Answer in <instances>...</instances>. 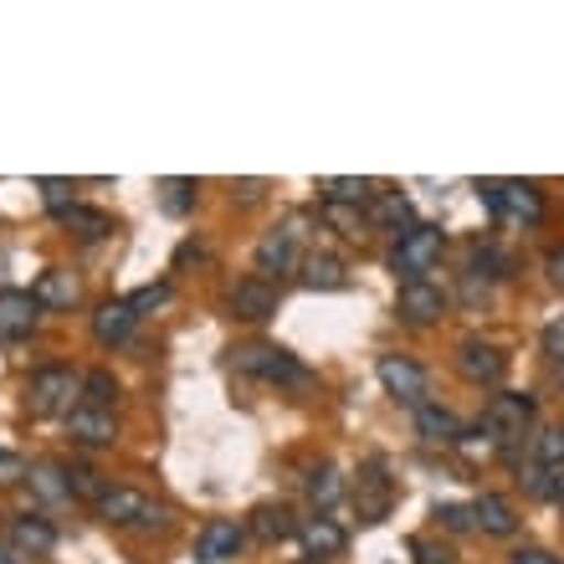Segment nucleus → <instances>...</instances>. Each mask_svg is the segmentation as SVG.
<instances>
[{"label": "nucleus", "instance_id": "nucleus-28", "mask_svg": "<svg viewBox=\"0 0 564 564\" xmlns=\"http://www.w3.org/2000/svg\"><path fill=\"white\" fill-rule=\"evenodd\" d=\"M113 395H119V380L108 370H88L83 375V401L77 405H98V411H113Z\"/></svg>", "mask_w": 564, "mask_h": 564}, {"label": "nucleus", "instance_id": "nucleus-9", "mask_svg": "<svg viewBox=\"0 0 564 564\" xmlns=\"http://www.w3.org/2000/svg\"><path fill=\"white\" fill-rule=\"evenodd\" d=\"M241 544H247V523L210 519L206 529H200V539H195V560L200 564H226V560H237Z\"/></svg>", "mask_w": 564, "mask_h": 564}, {"label": "nucleus", "instance_id": "nucleus-26", "mask_svg": "<svg viewBox=\"0 0 564 564\" xmlns=\"http://www.w3.org/2000/svg\"><path fill=\"white\" fill-rule=\"evenodd\" d=\"M308 498L318 508H334L344 498V477H339V467H328V462H318L308 473Z\"/></svg>", "mask_w": 564, "mask_h": 564}, {"label": "nucleus", "instance_id": "nucleus-20", "mask_svg": "<svg viewBox=\"0 0 564 564\" xmlns=\"http://www.w3.org/2000/svg\"><path fill=\"white\" fill-rule=\"evenodd\" d=\"M247 529H252V534L262 539V544H282V539H293V534H297L293 508H288V503H262V508L252 513V519H247Z\"/></svg>", "mask_w": 564, "mask_h": 564}, {"label": "nucleus", "instance_id": "nucleus-1", "mask_svg": "<svg viewBox=\"0 0 564 564\" xmlns=\"http://www.w3.org/2000/svg\"><path fill=\"white\" fill-rule=\"evenodd\" d=\"M73 395H83V375L67 370V365H42V370H31L26 380V411L36 421H52V416H73L77 405Z\"/></svg>", "mask_w": 564, "mask_h": 564}, {"label": "nucleus", "instance_id": "nucleus-8", "mask_svg": "<svg viewBox=\"0 0 564 564\" xmlns=\"http://www.w3.org/2000/svg\"><path fill=\"white\" fill-rule=\"evenodd\" d=\"M457 370L473 380V386H503L508 375V355L503 349H492L482 339H462L457 344Z\"/></svg>", "mask_w": 564, "mask_h": 564}, {"label": "nucleus", "instance_id": "nucleus-16", "mask_svg": "<svg viewBox=\"0 0 564 564\" xmlns=\"http://www.w3.org/2000/svg\"><path fill=\"white\" fill-rule=\"evenodd\" d=\"M139 324V313L129 308V297H108L104 308L93 313V339L98 344H123L129 334H134Z\"/></svg>", "mask_w": 564, "mask_h": 564}, {"label": "nucleus", "instance_id": "nucleus-15", "mask_svg": "<svg viewBox=\"0 0 564 564\" xmlns=\"http://www.w3.org/2000/svg\"><path fill=\"white\" fill-rule=\"evenodd\" d=\"M67 436H73L77 446H113L119 442V421H113V411L77 405L73 416H67Z\"/></svg>", "mask_w": 564, "mask_h": 564}, {"label": "nucleus", "instance_id": "nucleus-41", "mask_svg": "<svg viewBox=\"0 0 564 564\" xmlns=\"http://www.w3.org/2000/svg\"><path fill=\"white\" fill-rule=\"evenodd\" d=\"M554 503L564 508V473H554Z\"/></svg>", "mask_w": 564, "mask_h": 564}, {"label": "nucleus", "instance_id": "nucleus-10", "mask_svg": "<svg viewBox=\"0 0 564 564\" xmlns=\"http://www.w3.org/2000/svg\"><path fill=\"white\" fill-rule=\"evenodd\" d=\"M395 313H401L405 324H416V328H426V324H436L446 313V293L436 288V282H401V297H395Z\"/></svg>", "mask_w": 564, "mask_h": 564}, {"label": "nucleus", "instance_id": "nucleus-40", "mask_svg": "<svg viewBox=\"0 0 564 564\" xmlns=\"http://www.w3.org/2000/svg\"><path fill=\"white\" fill-rule=\"evenodd\" d=\"M550 278H554V282H560V288H564V247H560V252L550 257Z\"/></svg>", "mask_w": 564, "mask_h": 564}, {"label": "nucleus", "instance_id": "nucleus-30", "mask_svg": "<svg viewBox=\"0 0 564 564\" xmlns=\"http://www.w3.org/2000/svg\"><path fill=\"white\" fill-rule=\"evenodd\" d=\"M534 462L539 467H554V473H564V426H550L534 436Z\"/></svg>", "mask_w": 564, "mask_h": 564}, {"label": "nucleus", "instance_id": "nucleus-31", "mask_svg": "<svg viewBox=\"0 0 564 564\" xmlns=\"http://www.w3.org/2000/svg\"><path fill=\"white\" fill-rule=\"evenodd\" d=\"M160 206L170 210V216H185V210L195 206V180H164V185H160Z\"/></svg>", "mask_w": 564, "mask_h": 564}, {"label": "nucleus", "instance_id": "nucleus-35", "mask_svg": "<svg viewBox=\"0 0 564 564\" xmlns=\"http://www.w3.org/2000/svg\"><path fill=\"white\" fill-rule=\"evenodd\" d=\"M539 344H544V355H550L554 365H564V318H550L544 334H539Z\"/></svg>", "mask_w": 564, "mask_h": 564}, {"label": "nucleus", "instance_id": "nucleus-33", "mask_svg": "<svg viewBox=\"0 0 564 564\" xmlns=\"http://www.w3.org/2000/svg\"><path fill=\"white\" fill-rule=\"evenodd\" d=\"M467 278H508V257L492 252V247H477L473 252V272Z\"/></svg>", "mask_w": 564, "mask_h": 564}, {"label": "nucleus", "instance_id": "nucleus-32", "mask_svg": "<svg viewBox=\"0 0 564 564\" xmlns=\"http://www.w3.org/2000/svg\"><path fill=\"white\" fill-rule=\"evenodd\" d=\"M67 492H73V498H93V503H98V498L108 492V482H104V473H93V467H67Z\"/></svg>", "mask_w": 564, "mask_h": 564}, {"label": "nucleus", "instance_id": "nucleus-2", "mask_svg": "<svg viewBox=\"0 0 564 564\" xmlns=\"http://www.w3.org/2000/svg\"><path fill=\"white\" fill-rule=\"evenodd\" d=\"M231 365H237L241 375L272 380V386H308L313 380L308 365L297 355H288V349H278V344H241V349H231Z\"/></svg>", "mask_w": 564, "mask_h": 564}, {"label": "nucleus", "instance_id": "nucleus-27", "mask_svg": "<svg viewBox=\"0 0 564 564\" xmlns=\"http://www.w3.org/2000/svg\"><path fill=\"white\" fill-rule=\"evenodd\" d=\"M370 206H375V221H380V226H395V231H401V226H405V231L416 226V221H411V200H405V195H395V191H380Z\"/></svg>", "mask_w": 564, "mask_h": 564}, {"label": "nucleus", "instance_id": "nucleus-25", "mask_svg": "<svg viewBox=\"0 0 564 564\" xmlns=\"http://www.w3.org/2000/svg\"><path fill=\"white\" fill-rule=\"evenodd\" d=\"M62 221L73 226V231H77V237H83V241H104L108 231H113V221H108L104 210L77 206V200H73V206H67V210H62Z\"/></svg>", "mask_w": 564, "mask_h": 564}, {"label": "nucleus", "instance_id": "nucleus-24", "mask_svg": "<svg viewBox=\"0 0 564 564\" xmlns=\"http://www.w3.org/2000/svg\"><path fill=\"white\" fill-rule=\"evenodd\" d=\"M303 544H308V554H318V560H328V554H339L344 550V529L334 519H308L303 529Z\"/></svg>", "mask_w": 564, "mask_h": 564}, {"label": "nucleus", "instance_id": "nucleus-5", "mask_svg": "<svg viewBox=\"0 0 564 564\" xmlns=\"http://www.w3.org/2000/svg\"><path fill=\"white\" fill-rule=\"evenodd\" d=\"M98 519L108 529H164V503H154L134 488H108L98 498Z\"/></svg>", "mask_w": 564, "mask_h": 564}, {"label": "nucleus", "instance_id": "nucleus-4", "mask_svg": "<svg viewBox=\"0 0 564 564\" xmlns=\"http://www.w3.org/2000/svg\"><path fill=\"white\" fill-rule=\"evenodd\" d=\"M482 200H488V210L503 216V221H519V226L544 221V191H539L534 180H488V185H482Z\"/></svg>", "mask_w": 564, "mask_h": 564}, {"label": "nucleus", "instance_id": "nucleus-22", "mask_svg": "<svg viewBox=\"0 0 564 564\" xmlns=\"http://www.w3.org/2000/svg\"><path fill=\"white\" fill-rule=\"evenodd\" d=\"M11 544L21 554H52L57 550V529H52L46 519H36V513H26V519L11 523Z\"/></svg>", "mask_w": 564, "mask_h": 564}, {"label": "nucleus", "instance_id": "nucleus-12", "mask_svg": "<svg viewBox=\"0 0 564 564\" xmlns=\"http://www.w3.org/2000/svg\"><path fill=\"white\" fill-rule=\"evenodd\" d=\"M226 303H231V313L247 318V324H268L272 313H278V288H272L268 278H241Z\"/></svg>", "mask_w": 564, "mask_h": 564}, {"label": "nucleus", "instance_id": "nucleus-7", "mask_svg": "<svg viewBox=\"0 0 564 564\" xmlns=\"http://www.w3.org/2000/svg\"><path fill=\"white\" fill-rule=\"evenodd\" d=\"M380 386L401 405H416L421 411V405H426V390H431V375L405 355H380Z\"/></svg>", "mask_w": 564, "mask_h": 564}, {"label": "nucleus", "instance_id": "nucleus-29", "mask_svg": "<svg viewBox=\"0 0 564 564\" xmlns=\"http://www.w3.org/2000/svg\"><path fill=\"white\" fill-rule=\"evenodd\" d=\"M31 488L42 492V498H52V503H57V498H73V492H67V467H52V462H36V467H31Z\"/></svg>", "mask_w": 564, "mask_h": 564}, {"label": "nucleus", "instance_id": "nucleus-37", "mask_svg": "<svg viewBox=\"0 0 564 564\" xmlns=\"http://www.w3.org/2000/svg\"><path fill=\"white\" fill-rule=\"evenodd\" d=\"M21 477H26V462L15 452H0V482H21Z\"/></svg>", "mask_w": 564, "mask_h": 564}, {"label": "nucleus", "instance_id": "nucleus-3", "mask_svg": "<svg viewBox=\"0 0 564 564\" xmlns=\"http://www.w3.org/2000/svg\"><path fill=\"white\" fill-rule=\"evenodd\" d=\"M442 247H446L442 226L416 221L411 231H401V241H395V252H390V272H395L401 282H421L436 262H442Z\"/></svg>", "mask_w": 564, "mask_h": 564}, {"label": "nucleus", "instance_id": "nucleus-34", "mask_svg": "<svg viewBox=\"0 0 564 564\" xmlns=\"http://www.w3.org/2000/svg\"><path fill=\"white\" fill-rule=\"evenodd\" d=\"M164 303H170V282H149V288H139V293L129 297V308H134L139 318H144L149 308H164Z\"/></svg>", "mask_w": 564, "mask_h": 564}, {"label": "nucleus", "instance_id": "nucleus-19", "mask_svg": "<svg viewBox=\"0 0 564 564\" xmlns=\"http://www.w3.org/2000/svg\"><path fill=\"white\" fill-rule=\"evenodd\" d=\"M416 431L426 436V442H442V446H452V442L467 436V426L457 421V411H446V405H436V401H426L416 411Z\"/></svg>", "mask_w": 564, "mask_h": 564}, {"label": "nucleus", "instance_id": "nucleus-23", "mask_svg": "<svg viewBox=\"0 0 564 564\" xmlns=\"http://www.w3.org/2000/svg\"><path fill=\"white\" fill-rule=\"evenodd\" d=\"M303 282H308L313 293H339L349 278H344V262H339V257L308 252V257H303Z\"/></svg>", "mask_w": 564, "mask_h": 564}, {"label": "nucleus", "instance_id": "nucleus-11", "mask_svg": "<svg viewBox=\"0 0 564 564\" xmlns=\"http://www.w3.org/2000/svg\"><path fill=\"white\" fill-rule=\"evenodd\" d=\"M297 221H282V226H272L268 237L257 241V272H293V268H303V257H297Z\"/></svg>", "mask_w": 564, "mask_h": 564}, {"label": "nucleus", "instance_id": "nucleus-21", "mask_svg": "<svg viewBox=\"0 0 564 564\" xmlns=\"http://www.w3.org/2000/svg\"><path fill=\"white\" fill-rule=\"evenodd\" d=\"M31 293H36V303H42V308H73V303H77V278L67 268H46L42 278H36V288H31Z\"/></svg>", "mask_w": 564, "mask_h": 564}, {"label": "nucleus", "instance_id": "nucleus-6", "mask_svg": "<svg viewBox=\"0 0 564 564\" xmlns=\"http://www.w3.org/2000/svg\"><path fill=\"white\" fill-rule=\"evenodd\" d=\"M534 421V395H523V390H503V395H492L477 431L488 436L492 446H508L513 436H523V426Z\"/></svg>", "mask_w": 564, "mask_h": 564}, {"label": "nucleus", "instance_id": "nucleus-36", "mask_svg": "<svg viewBox=\"0 0 564 564\" xmlns=\"http://www.w3.org/2000/svg\"><path fill=\"white\" fill-rule=\"evenodd\" d=\"M436 523H446V529H473V508H462V503H436Z\"/></svg>", "mask_w": 564, "mask_h": 564}, {"label": "nucleus", "instance_id": "nucleus-14", "mask_svg": "<svg viewBox=\"0 0 564 564\" xmlns=\"http://www.w3.org/2000/svg\"><path fill=\"white\" fill-rule=\"evenodd\" d=\"M390 503H395V482H390L386 473H380V462H370L365 473H359L355 482V508L365 523H380L390 513Z\"/></svg>", "mask_w": 564, "mask_h": 564}, {"label": "nucleus", "instance_id": "nucleus-13", "mask_svg": "<svg viewBox=\"0 0 564 564\" xmlns=\"http://www.w3.org/2000/svg\"><path fill=\"white\" fill-rule=\"evenodd\" d=\"M36 324H42V303H36V293L6 288V293H0V339H31V328Z\"/></svg>", "mask_w": 564, "mask_h": 564}, {"label": "nucleus", "instance_id": "nucleus-18", "mask_svg": "<svg viewBox=\"0 0 564 564\" xmlns=\"http://www.w3.org/2000/svg\"><path fill=\"white\" fill-rule=\"evenodd\" d=\"M318 195H324V206H349V210H359V206H370L375 195V180H365V175H328V180H318Z\"/></svg>", "mask_w": 564, "mask_h": 564}, {"label": "nucleus", "instance_id": "nucleus-38", "mask_svg": "<svg viewBox=\"0 0 564 564\" xmlns=\"http://www.w3.org/2000/svg\"><path fill=\"white\" fill-rule=\"evenodd\" d=\"M411 554H421V564H446V560H452L446 550H431L426 539H411Z\"/></svg>", "mask_w": 564, "mask_h": 564}, {"label": "nucleus", "instance_id": "nucleus-42", "mask_svg": "<svg viewBox=\"0 0 564 564\" xmlns=\"http://www.w3.org/2000/svg\"><path fill=\"white\" fill-rule=\"evenodd\" d=\"M0 564H21V560H15V550H6V544H0Z\"/></svg>", "mask_w": 564, "mask_h": 564}, {"label": "nucleus", "instance_id": "nucleus-39", "mask_svg": "<svg viewBox=\"0 0 564 564\" xmlns=\"http://www.w3.org/2000/svg\"><path fill=\"white\" fill-rule=\"evenodd\" d=\"M513 564H564L560 554H550V550H519L513 554Z\"/></svg>", "mask_w": 564, "mask_h": 564}, {"label": "nucleus", "instance_id": "nucleus-17", "mask_svg": "<svg viewBox=\"0 0 564 564\" xmlns=\"http://www.w3.org/2000/svg\"><path fill=\"white\" fill-rule=\"evenodd\" d=\"M473 523L492 539H508L513 529H519V513H513V503H508L503 492H482V498L473 503Z\"/></svg>", "mask_w": 564, "mask_h": 564}]
</instances>
